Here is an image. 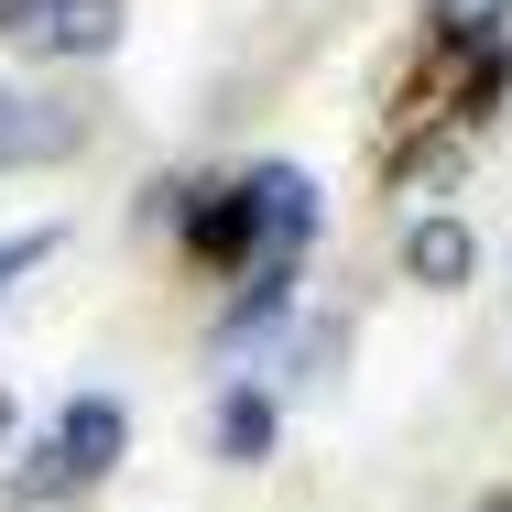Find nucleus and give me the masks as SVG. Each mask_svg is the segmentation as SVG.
Listing matches in <instances>:
<instances>
[{
  "label": "nucleus",
  "instance_id": "obj_1",
  "mask_svg": "<svg viewBox=\"0 0 512 512\" xmlns=\"http://www.w3.org/2000/svg\"><path fill=\"white\" fill-rule=\"evenodd\" d=\"M55 458H66L77 491L109 480V469L131 458V404H120V393H66V414H55Z\"/></svg>",
  "mask_w": 512,
  "mask_h": 512
},
{
  "label": "nucleus",
  "instance_id": "obj_2",
  "mask_svg": "<svg viewBox=\"0 0 512 512\" xmlns=\"http://www.w3.org/2000/svg\"><path fill=\"white\" fill-rule=\"evenodd\" d=\"M77 153V109L66 99H33V88H0V164L33 175V164H66Z\"/></svg>",
  "mask_w": 512,
  "mask_h": 512
},
{
  "label": "nucleus",
  "instance_id": "obj_3",
  "mask_svg": "<svg viewBox=\"0 0 512 512\" xmlns=\"http://www.w3.org/2000/svg\"><path fill=\"white\" fill-rule=\"evenodd\" d=\"M240 284H251V295L218 316V360H251V349H262V338H273V327L295 316V262H284V251H262V262H251Z\"/></svg>",
  "mask_w": 512,
  "mask_h": 512
},
{
  "label": "nucleus",
  "instance_id": "obj_4",
  "mask_svg": "<svg viewBox=\"0 0 512 512\" xmlns=\"http://www.w3.org/2000/svg\"><path fill=\"white\" fill-rule=\"evenodd\" d=\"M251 218H262V251L295 262V251L316 240V175L306 164H262V175H251Z\"/></svg>",
  "mask_w": 512,
  "mask_h": 512
},
{
  "label": "nucleus",
  "instance_id": "obj_5",
  "mask_svg": "<svg viewBox=\"0 0 512 512\" xmlns=\"http://www.w3.org/2000/svg\"><path fill=\"white\" fill-rule=\"evenodd\" d=\"M186 251L197 262H262V218H251V186H207L186 207Z\"/></svg>",
  "mask_w": 512,
  "mask_h": 512
},
{
  "label": "nucleus",
  "instance_id": "obj_6",
  "mask_svg": "<svg viewBox=\"0 0 512 512\" xmlns=\"http://www.w3.org/2000/svg\"><path fill=\"white\" fill-rule=\"evenodd\" d=\"M273 436H284V393H273V382H229V393H218V458H229V469H262Z\"/></svg>",
  "mask_w": 512,
  "mask_h": 512
},
{
  "label": "nucleus",
  "instance_id": "obj_7",
  "mask_svg": "<svg viewBox=\"0 0 512 512\" xmlns=\"http://www.w3.org/2000/svg\"><path fill=\"white\" fill-rule=\"evenodd\" d=\"M404 273L436 284V295H458V284L480 273V240H469L458 218H414V229H404Z\"/></svg>",
  "mask_w": 512,
  "mask_h": 512
},
{
  "label": "nucleus",
  "instance_id": "obj_8",
  "mask_svg": "<svg viewBox=\"0 0 512 512\" xmlns=\"http://www.w3.org/2000/svg\"><path fill=\"white\" fill-rule=\"evenodd\" d=\"M109 44H120V0H55L44 55H109Z\"/></svg>",
  "mask_w": 512,
  "mask_h": 512
},
{
  "label": "nucleus",
  "instance_id": "obj_9",
  "mask_svg": "<svg viewBox=\"0 0 512 512\" xmlns=\"http://www.w3.org/2000/svg\"><path fill=\"white\" fill-rule=\"evenodd\" d=\"M55 262V229H22V240H0V306H11V284L22 273H44Z\"/></svg>",
  "mask_w": 512,
  "mask_h": 512
},
{
  "label": "nucleus",
  "instance_id": "obj_10",
  "mask_svg": "<svg viewBox=\"0 0 512 512\" xmlns=\"http://www.w3.org/2000/svg\"><path fill=\"white\" fill-rule=\"evenodd\" d=\"M44 22H55V0H0V33L33 44V55H44Z\"/></svg>",
  "mask_w": 512,
  "mask_h": 512
},
{
  "label": "nucleus",
  "instance_id": "obj_11",
  "mask_svg": "<svg viewBox=\"0 0 512 512\" xmlns=\"http://www.w3.org/2000/svg\"><path fill=\"white\" fill-rule=\"evenodd\" d=\"M425 11H436V22H447V33H491V22H502L512 0H425Z\"/></svg>",
  "mask_w": 512,
  "mask_h": 512
},
{
  "label": "nucleus",
  "instance_id": "obj_12",
  "mask_svg": "<svg viewBox=\"0 0 512 512\" xmlns=\"http://www.w3.org/2000/svg\"><path fill=\"white\" fill-rule=\"evenodd\" d=\"M0 436H11V393H0Z\"/></svg>",
  "mask_w": 512,
  "mask_h": 512
},
{
  "label": "nucleus",
  "instance_id": "obj_13",
  "mask_svg": "<svg viewBox=\"0 0 512 512\" xmlns=\"http://www.w3.org/2000/svg\"><path fill=\"white\" fill-rule=\"evenodd\" d=\"M491 512H512V491H502V502H491Z\"/></svg>",
  "mask_w": 512,
  "mask_h": 512
}]
</instances>
